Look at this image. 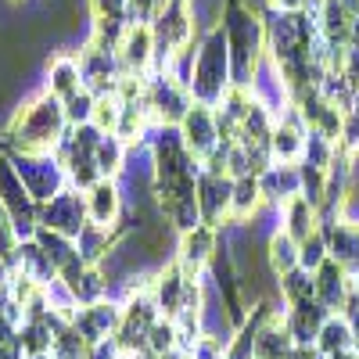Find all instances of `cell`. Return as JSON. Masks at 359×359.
I'll list each match as a JSON object with an SVG mask.
<instances>
[{
	"label": "cell",
	"mask_w": 359,
	"mask_h": 359,
	"mask_svg": "<svg viewBox=\"0 0 359 359\" xmlns=\"http://www.w3.org/2000/svg\"><path fill=\"white\" fill-rule=\"evenodd\" d=\"M355 111H359V86H355Z\"/></svg>",
	"instance_id": "cell-43"
},
{
	"label": "cell",
	"mask_w": 359,
	"mask_h": 359,
	"mask_svg": "<svg viewBox=\"0 0 359 359\" xmlns=\"http://www.w3.org/2000/svg\"><path fill=\"white\" fill-rule=\"evenodd\" d=\"M187 273L180 269V262H165L162 269H155V280H151V294H155V302H158V313L165 320H172L180 313V306H184V298H187Z\"/></svg>",
	"instance_id": "cell-22"
},
{
	"label": "cell",
	"mask_w": 359,
	"mask_h": 359,
	"mask_svg": "<svg viewBox=\"0 0 359 359\" xmlns=\"http://www.w3.org/2000/svg\"><path fill=\"white\" fill-rule=\"evenodd\" d=\"M15 172L22 176L25 191L36 198V205L50 201L54 194H62L69 187V176H65V165L57 155H22V151H8Z\"/></svg>",
	"instance_id": "cell-8"
},
{
	"label": "cell",
	"mask_w": 359,
	"mask_h": 359,
	"mask_svg": "<svg viewBox=\"0 0 359 359\" xmlns=\"http://www.w3.org/2000/svg\"><path fill=\"white\" fill-rule=\"evenodd\" d=\"M158 320H162V313H158V302L151 294V284H147V287L123 298V323H118L115 341L123 345L126 355H137L147 348V334H151V327Z\"/></svg>",
	"instance_id": "cell-7"
},
{
	"label": "cell",
	"mask_w": 359,
	"mask_h": 359,
	"mask_svg": "<svg viewBox=\"0 0 359 359\" xmlns=\"http://www.w3.org/2000/svg\"><path fill=\"white\" fill-rule=\"evenodd\" d=\"M291 359H327V355H323V352H320L316 345H298Z\"/></svg>",
	"instance_id": "cell-42"
},
{
	"label": "cell",
	"mask_w": 359,
	"mask_h": 359,
	"mask_svg": "<svg viewBox=\"0 0 359 359\" xmlns=\"http://www.w3.org/2000/svg\"><path fill=\"white\" fill-rule=\"evenodd\" d=\"M294 338H291V331L284 327V320L280 316H273L262 331L255 334V348H252V359H291L294 355Z\"/></svg>",
	"instance_id": "cell-25"
},
{
	"label": "cell",
	"mask_w": 359,
	"mask_h": 359,
	"mask_svg": "<svg viewBox=\"0 0 359 359\" xmlns=\"http://www.w3.org/2000/svg\"><path fill=\"white\" fill-rule=\"evenodd\" d=\"M118 111H123V104H118V97H115V94L97 97L94 126H97V130H104V133H115V126H118Z\"/></svg>",
	"instance_id": "cell-36"
},
{
	"label": "cell",
	"mask_w": 359,
	"mask_h": 359,
	"mask_svg": "<svg viewBox=\"0 0 359 359\" xmlns=\"http://www.w3.org/2000/svg\"><path fill=\"white\" fill-rule=\"evenodd\" d=\"M126 162H130V144L118 140L115 133H104V140L97 144V169L104 180H118L126 172Z\"/></svg>",
	"instance_id": "cell-30"
},
{
	"label": "cell",
	"mask_w": 359,
	"mask_h": 359,
	"mask_svg": "<svg viewBox=\"0 0 359 359\" xmlns=\"http://www.w3.org/2000/svg\"><path fill=\"white\" fill-rule=\"evenodd\" d=\"M259 184H262V198L266 201H273V205H284L291 198L302 194V172H298V165H269L262 176H259Z\"/></svg>",
	"instance_id": "cell-24"
},
{
	"label": "cell",
	"mask_w": 359,
	"mask_h": 359,
	"mask_svg": "<svg viewBox=\"0 0 359 359\" xmlns=\"http://www.w3.org/2000/svg\"><path fill=\"white\" fill-rule=\"evenodd\" d=\"M15 252H18V233L11 226V216L4 212V205H0V262L15 266Z\"/></svg>",
	"instance_id": "cell-38"
},
{
	"label": "cell",
	"mask_w": 359,
	"mask_h": 359,
	"mask_svg": "<svg viewBox=\"0 0 359 359\" xmlns=\"http://www.w3.org/2000/svg\"><path fill=\"white\" fill-rule=\"evenodd\" d=\"M266 262H269V269H273V277H284V273H291V269H298V241L291 233H284V230L269 233Z\"/></svg>",
	"instance_id": "cell-29"
},
{
	"label": "cell",
	"mask_w": 359,
	"mask_h": 359,
	"mask_svg": "<svg viewBox=\"0 0 359 359\" xmlns=\"http://www.w3.org/2000/svg\"><path fill=\"white\" fill-rule=\"evenodd\" d=\"M262 205H266V198H262L259 176H237L233 180V198H230V223L233 226H245Z\"/></svg>",
	"instance_id": "cell-26"
},
{
	"label": "cell",
	"mask_w": 359,
	"mask_h": 359,
	"mask_svg": "<svg viewBox=\"0 0 359 359\" xmlns=\"http://www.w3.org/2000/svg\"><path fill=\"white\" fill-rule=\"evenodd\" d=\"M187 90H191L194 104H205V108H219L233 90L230 50H226V36L219 25L205 29L194 43L191 69H187Z\"/></svg>",
	"instance_id": "cell-3"
},
{
	"label": "cell",
	"mask_w": 359,
	"mask_h": 359,
	"mask_svg": "<svg viewBox=\"0 0 359 359\" xmlns=\"http://www.w3.org/2000/svg\"><path fill=\"white\" fill-rule=\"evenodd\" d=\"M118 323H123V302H115V298H104V302H97V306H83L72 316L76 334L86 345H101V341L115 338Z\"/></svg>",
	"instance_id": "cell-15"
},
{
	"label": "cell",
	"mask_w": 359,
	"mask_h": 359,
	"mask_svg": "<svg viewBox=\"0 0 359 359\" xmlns=\"http://www.w3.org/2000/svg\"><path fill=\"white\" fill-rule=\"evenodd\" d=\"M313 277H316V298H320V302L331 309V313H345V309L352 306V294H355L352 273H345L338 262L327 259Z\"/></svg>",
	"instance_id": "cell-21"
},
{
	"label": "cell",
	"mask_w": 359,
	"mask_h": 359,
	"mask_svg": "<svg viewBox=\"0 0 359 359\" xmlns=\"http://www.w3.org/2000/svg\"><path fill=\"white\" fill-rule=\"evenodd\" d=\"M216 248H219V230L208 226V223H198L194 230L180 233V241H176V262L187 273V280H201V269H208Z\"/></svg>",
	"instance_id": "cell-12"
},
{
	"label": "cell",
	"mask_w": 359,
	"mask_h": 359,
	"mask_svg": "<svg viewBox=\"0 0 359 359\" xmlns=\"http://www.w3.org/2000/svg\"><path fill=\"white\" fill-rule=\"evenodd\" d=\"M86 359H126V352H123V345H118L115 338H108L101 345H90Z\"/></svg>",
	"instance_id": "cell-40"
},
{
	"label": "cell",
	"mask_w": 359,
	"mask_h": 359,
	"mask_svg": "<svg viewBox=\"0 0 359 359\" xmlns=\"http://www.w3.org/2000/svg\"><path fill=\"white\" fill-rule=\"evenodd\" d=\"M147 352H155L158 359L169 355V352H176V323H172V320L162 316V320L151 327V334H147Z\"/></svg>",
	"instance_id": "cell-35"
},
{
	"label": "cell",
	"mask_w": 359,
	"mask_h": 359,
	"mask_svg": "<svg viewBox=\"0 0 359 359\" xmlns=\"http://www.w3.org/2000/svg\"><path fill=\"white\" fill-rule=\"evenodd\" d=\"M316 348H320L327 359L341 355V352H352V348H355V331H352L348 316H341V313L327 316V323L320 327V334H316Z\"/></svg>",
	"instance_id": "cell-28"
},
{
	"label": "cell",
	"mask_w": 359,
	"mask_h": 359,
	"mask_svg": "<svg viewBox=\"0 0 359 359\" xmlns=\"http://www.w3.org/2000/svg\"><path fill=\"white\" fill-rule=\"evenodd\" d=\"M90 18H115V22H130V0H86Z\"/></svg>",
	"instance_id": "cell-37"
},
{
	"label": "cell",
	"mask_w": 359,
	"mask_h": 359,
	"mask_svg": "<svg viewBox=\"0 0 359 359\" xmlns=\"http://www.w3.org/2000/svg\"><path fill=\"white\" fill-rule=\"evenodd\" d=\"M104 140V130H97L94 123L86 126H69L62 147H57V158L65 165V176H69V187L76 191H90L94 184H101V169H97V144Z\"/></svg>",
	"instance_id": "cell-4"
},
{
	"label": "cell",
	"mask_w": 359,
	"mask_h": 359,
	"mask_svg": "<svg viewBox=\"0 0 359 359\" xmlns=\"http://www.w3.org/2000/svg\"><path fill=\"white\" fill-rule=\"evenodd\" d=\"M76 57H79L83 86L90 90V94H94V97L115 94V90H118V79H123V65H118V50L83 40V43H79V50H76Z\"/></svg>",
	"instance_id": "cell-9"
},
{
	"label": "cell",
	"mask_w": 359,
	"mask_h": 359,
	"mask_svg": "<svg viewBox=\"0 0 359 359\" xmlns=\"http://www.w3.org/2000/svg\"><path fill=\"white\" fill-rule=\"evenodd\" d=\"M162 0H130V25H151Z\"/></svg>",
	"instance_id": "cell-39"
},
{
	"label": "cell",
	"mask_w": 359,
	"mask_h": 359,
	"mask_svg": "<svg viewBox=\"0 0 359 359\" xmlns=\"http://www.w3.org/2000/svg\"><path fill=\"white\" fill-rule=\"evenodd\" d=\"M65 104V118H69V126H86V123H94V111H97V97L90 94V90L83 86L79 94H72Z\"/></svg>",
	"instance_id": "cell-34"
},
{
	"label": "cell",
	"mask_w": 359,
	"mask_h": 359,
	"mask_svg": "<svg viewBox=\"0 0 359 359\" xmlns=\"http://www.w3.org/2000/svg\"><path fill=\"white\" fill-rule=\"evenodd\" d=\"M86 223H90V216H86V194L76 191V187H65L62 194H54L50 201L40 205V226L43 230H54V233L72 237V241H76Z\"/></svg>",
	"instance_id": "cell-10"
},
{
	"label": "cell",
	"mask_w": 359,
	"mask_h": 359,
	"mask_svg": "<svg viewBox=\"0 0 359 359\" xmlns=\"http://www.w3.org/2000/svg\"><path fill=\"white\" fill-rule=\"evenodd\" d=\"M36 241L43 245V252L50 255V262L57 266V277H62V269H69L72 262H83L79 252H76V241L72 237H62V233H54V230H36Z\"/></svg>",
	"instance_id": "cell-32"
},
{
	"label": "cell",
	"mask_w": 359,
	"mask_h": 359,
	"mask_svg": "<svg viewBox=\"0 0 359 359\" xmlns=\"http://www.w3.org/2000/svg\"><path fill=\"white\" fill-rule=\"evenodd\" d=\"M69 133V118H65V104L50 97L40 86L33 97H25L15 115L8 118L0 147L4 151H22V155H54L62 147Z\"/></svg>",
	"instance_id": "cell-1"
},
{
	"label": "cell",
	"mask_w": 359,
	"mask_h": 359,
	"mask_svg": "<svg viewBox=\"0 0 359 359\" xmlns=\"http://www.w3.org/2000/svg\"><path fill=\"white\" fill-rule=\"evenodd\" d=\"M180 137H184V144H187V151L194 155V162L205 165V162L223 147L219 123H216V108L194 104V108L187 111V118L180 123Z\"/></svg>",
	"instance_id": "cell-11"
},
{
	"label": "cell",
	"mask_w": 359,
	"mask_h": 359,
	"mask_svg": "<svg viewBox=\"0 0 359 359\" xmlns=\"http://www.w3.org/2000/svg\"><path fill=\"white\" fill-rule=\"evenodd\" d=\"M43 90L57 101H69L72 94L83 90V72H79V57L76 50H54L47 72H43Z\"/></svg>",
	"instance_id": "cell-19"
},
{
	"label": "cell",
	"mask_w": 359,
	"mask_h": 359,
	"mask_svg": "<svg viewBox=\"0 0 359 359\" xmlns=\"http://www.w3.org/2000/svg\"><path fill=\"white\" fill-rule=\"evenodd\" d=\"M266 11H313L309 0H266Z\"/></svg>",
	"instance_id": "cell-41"
},
{
	"label": "cell",
	"mask_w": 359,
	"mask_h": 359,
	"mask_svg": "<svg viewBox=\"0 0 359 359\" xmlns=\"http://www.w3.org/2000/svg\"><path fill=\"white\" fill-rule=\"evenodd\" d=\"M15 273L29 277L36 287H50L57 280V266L50 262V255L43 252V245L36 237H29V241H18V252H15Z\"/></svg>",
	"instance_id": "cell-23"
},
{
	"label": "cell",
	"mask_w": 359,
	"mask_h": 359,
	"mask_svg": "<svg viewBox=\"0 0 359 359\" xmlns=\"http://www.w3.org/2000/svg\"><path fill=\"white\" fill-rule=\"evenodd\" d=\"M323 237H327V259L338 262L345 273H359V223L341 216L334 223H323L320 226Z\"/></svg>",
	"instance_id": "cell-17"
},
{
	"label": "cell",
	"mask_w": 359,
	"mask_h": 359,
	"mask_svg": "<svg viewBox=\"0 0 359 359\" xmlns=\"http://www.w3.org/2000/svg\"><path fill=\"white\" fill-rule=\"evenodd\" d=\"M280 219H284V226H280V230H284V233H291L298 245H302L313 230H320V212H316V208H313L302 194L280 205Z\"/></svg>",
	"instance_id": "cell-27"
},
{
	"label": "cell",
	"mask_w": 359,
	"mask_h": 359,
	"mask_svg": "<svg viewBox=\"0 0 359 359\" xmlns=\"http://www.w3.org/2000/svg\"><path fill=\"white\" fill-rule=\"evenodd\" d=\"M86 216L94 226H104V230H123V226H133L126 223V201H123V187L118 180H101L86 191Z\"/></svg>",
	"instance_id": "cell-14"
},
{
	"label": "cell",
	"mask_w": 359,
	"mask_h": 359,
	"mask_svg": "<svg viewBox=\"0 0 359 359\" xmlns=\"http://www.w3.org/2000/svg\"><path fill=\"white\" fill-rule=\"evenodd\" d=\"M219 29L226 36V50H230V72H233V86L252 90L259 69L266 65V15L252 11L245 0H226Z\"/></svg>",
	"instance_id": "cell-2"
},
{
	"label": "cell",
	"mask_w": 359,
	"mask_h": 359,
	"mask_svg": "<svg viewBox=\"0 0 359 359\" xmlns=\"http://www.w3.org/2000/svg\"><path fill=\"white\" fill-rule=\"evenodd\" d=\"M230 198H233V180L226 172H198V212L201 223L223 230V223H230Z\"/></svg>",
	"instance_id": "cell-13"
},
{
	"label": "cell",
	"mask_w": 359,
	"mask_h": 359,
	"mask_svg": "<svg viewBox=\"0 0 359 359\" xmlns=\"http://www.w3.org/2000/svg\"><path fill=\"white\" fill-rule=\"evenodd\" d=\"M0 205H4V212L11 216V226L18 233V241L36 237V230H40V205H36L33 194L25 191L22 176L15 172L4 147H0Z\"/></svg>",
	"instance_id": "cell-5"
},
{
	"label": "cell",
	"mask_w": 359,
	"mask_h": 359,
	"mask_svg": "<svg viewBox=\"0 0 359 359\" xmlns=\"http://www.w3.org/2000/svg\"><path fill=\"white\" fill-rule=\"evenodd\" d=\"M327 316H334V313L327 309L320 298H313V302H298V306H284V313H280V320L291 331L294 345H316V334H320V327L327 323Z\"/></svg>",
	"instance_id": "cell-20"
},
{
	"label": "cell",
	"mask_w": 359,
	"mask_h": 359,
	"mask_svg": "<svg viewBox=\"0 0 359 359\" xmlns=\"http://www.w3.org/2000/svg\"><path fill=\"white\" fill-rule=\"evenodd\" d=\"M118 65H123V76L133 79H147L158 65H155V36L151 25H130L123 43H118Z\"/></svg>",
	"instance_id": "cell-16"
},
{
	"label": "cell",
	"mask_w": 359,
	"mask_h": 359,
	"mask_svg": "<svg viewBox=\"0 0 359 359\" xmlns=\"http://www.w3.org/2000/svg\"><path fill=\"white\" fill-rule=\"evenodd\" d=\"M327 262V237L323 230H313L302 245H298V266L306 269V273H316V269Z\"/></svg>",
	"instance_id": "cell-33"
},
{
	"label": "cell",
	"mask_w": 359,
	"mask_h": 359,
	"mask_svg": "<svg viewBox=\"0 0 359 359\" xmlns=\"http://www.w3.org/2000/svg\"><path fill=\"white\" fill-rule=\"evenodd\" d=\"M43 4H54V0H43Z\"/></svg>",
	"instance_id": "cell-44"
},
{
	"label": "cell",
	"mask_w": 359,
	"mask_h": 359,
	"mask_svg": "<svg viewBox=\"0 0 359 359\" xmlns=\"http://www.w3.org/2000/svg\"><path fill=\"white\" fill-rule=\"evenodd\" d=\"M277 294H280V302H284V306L313 302V298H316V277L306 273V269L298 266V269H291V273L277 277Z\"/></svg>",
	"instance_id": "cell-31"
},
{
	"label": "cell",
	"mask_w": 359,
	"mask_h": 359,
	"mask_svg": "<svg viewBox=\"0 0 359 359\" xmlns=\"http://www.w3.org/2000/svg\"><path fill=\"white\" fill-rule=\"evenodd\" d=\"M147 108H151V118L158 126H180L194 108V97L172 69H155L147 76Z\"/></svg>",
	"instance_id": "cell-6"
},
{
	"label": "cell",
	"mask_w": 359,
	"mask_h": 359,
	"mask_svg": "<svg viewBox=\"0 0 359 359\" xmlns=\"http://www.w3.org/2000/svg\"><path fill=\"white\" fill-rule=\"evenodd\" d=\"M306 140H309V130H306L302 118H298V111L291 108L284 118H277L273 137H269L273 162L277 165H298V162H302V155H306Z\"/></svg>",
	"instance_id": "cell-18"
}]
</instances>
